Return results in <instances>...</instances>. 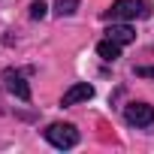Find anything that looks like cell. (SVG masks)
<instances>
[{
    "instance_id": "6da1fadb",
    "label": "cell",
    "mask_w": 154,
    "mask_h": 154,
    "mask_svg": "<svg viewBox=\"0 0 154 154\" xmlns=\"http://www.w3.org/2000/svg\"><path fill=\"white\" fill-rule=\"evenodd\" d=\"M151 15V0H115L103 12L106 21H130V18H148Z\"/></svg>"
},
{
    "instance_id": "7a4b0ae2",
    "label": "cell",
    "mask_w": 154,
    "mask_h": 154,
    "mask_svg": "<svg viewBox=\"0 0 154 154\" xmlns=\"http://www.w3.org/2000/svg\"><path fill=\"white\" fill-rule=\"evenodd\" d=\"M42 136H45V142H51L54 148H72V145H79V130H75L72 124H66V121L48 124V127L42 130Z\"/></svg>"
},
{
    "instance_id": "3957f363",
    "label": "cell",
    "mask_w": 154,
    "mask_h": 154,
    "mask_svg": "<svg viewBox=\"0 0 154 154\" xmlns=\"http://www.w3.org/2000/svg\"><path fill=\"white\" fill-rule=\"evenodd\" d=\"M124 121L130 127H151L154 124V106H148V103H127L124 106Z\"/></svg>"
},
{
    "instance_id": "277c9868",
    "label": "cell",
    "mask_w": 154,
    "mask_h": 154,
    "mask_svg": "<svg viewBox=\"0 0 154 154\" xmlns=\"http://www.w3.org/2000/svg\"><path fill=\"white\" fill-rule=\"evenodd\" d=\"M3 82H6V91H9V94H15V97L24 100V103L30 100V85L24 82V75H21V72L6 69V72H3Z\"/></svg>"
},
{
    "instance_id": "5b68a950",
    "label": "cell",
    "mask_w": 154,
    "mask_h": 154,
    "mask_svg": "<svg viewBox=\"0 0 154 154\" xmlns=\"http://www.w3.org/2000/svg\"><path fill=\"white\" fill-rule=\"evenodd\" d=\"M91 97H94V85L79 82V85H72V88H66V91H63L60 106H75V103H85V100H91Z\"/></svg>"
},
{
    "instance_id": "8992f818",
    "label": "cell",
    "mask_w": 154,
    "mask_h": 154,
    "mask_svg": "<svg viewBox=\"0 0 154 154\" xmlns=\"http://www.w3.org/2000/svg\"><path fill=\"white\" fill-rule=\"evenodd\" d=\"M106 36H109V39H115V42H121V45H127V42H133V39H136V30H133L130 24H121V21L115 24V21H112V24L106 27Z\"/></svg>"
},
{
    "instance_id": "52a82bcc",
    "label": "cell",
    "mask_w": 154,
    "mask_h": 154,
    "mask_svg": "<svg viewBox=\"0 0 154 154\" xmlns=\"http://www.w3.org/2000/svg\"><path fill=\"white\" fill-rule=\"evenodd\" d=\"M97 54L103 57V60H118L121 57V42H115V39H100L97 42Z\"/></svg>"
},
{
    "instance_id": "ba28073f",
    "label": "cell",
    "mask_w": 154,
    "mask_h": 154,
    "mask_svg": "<svg viewBox=\"0 0 154 154\" xmlns=\"http://www.w3.org/2000/svg\"><path fill=\"white\" fill-rule=\"evenodd\" d=\"M79 3L82 0H54V12L63 18V15H72L75 9H79Z\"/></svg>"
},
{
    "instance_id": "9c48e42d",
    "label": "cell",
    "mask_w": 154,
    "mask_h": 154,
    "mask_svg": "<svg viewBox=\"0 0 154 154\" xmlns=\"http://www.w3.org/2000/svg\"><path fill=\"white\" fill-rule=\"evenodd\" d=\"M48 15V6H45V0H33V3H30V18H45Z\"/></svg>"
},
{
    "instance_id": "30bf717a",
    "label": "cell",
    "mask_w": 154,
    "mask_h": 154,
    "mask_svg": "<svg viewBox=\"0 0 154 154\" xmlns=\"http://www.w3.org/2000/svg\"><path fill=\"white\" fill-rule=\"evenodd\" d=\"M136 75H142V79H154V66H136Z\"/></svg>"
}]
</instances>
